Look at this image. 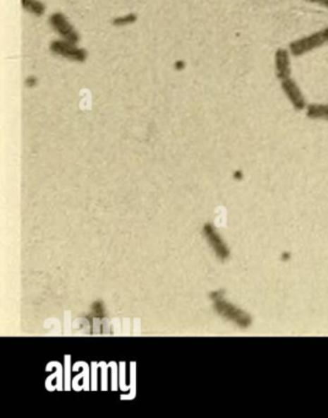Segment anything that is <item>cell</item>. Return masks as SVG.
Segmentation results:
<instances>
[{
	"label": "cell",
	"instance_id": "6da1fadb",
	"mask_svg": "<svg viewBox=\"0 0 328 418\" xmlns=\"http://www.w3.org/2000/svg\"><path fill=\"white\" fill-rule=\"evenodd\" d=\"M328 44V25L324 28H320L315 32L306 35L304 37L298 38L289 43L288 49L291 54L296 58H300L311 53V52L320 49Z\"/></svg>",
	"mask_w": 328,
	"mask_h": 418
},
{
	"label": "cell",
	"instance_id": "7a4b0ae2",
	"mask_svg": "<svg viewBox=\"0 0 328 418\" xmlns=\"http://www.w3.org/2000/svg\"><path fill=\"white\" fill-rule=\"evenodd\" d=\"M49 51L56 56L68 59L70 61L83 63L87 59V52L80 48L78 43L69 42L65 40H54L49 44Z\"/></svg>",
	"mask_w": 328,
	"mask_h": 418
},
{
	"label": "cell",
	"instance_id": "3957f363",
	"mask_svg": "<svg viewBox=\"0 0 328 418\" xmlns=\"http://www.w3.org/2000/svg\"><path fill=\"white\" fill-rule=\"evenodd\" d=\"M48 23L51 25V30L65 41L79 43L81 40L80 33L76 31L74 25L70 23V20L61 11H56L48 18Z\"/></svg>",
	"mask_w": 328,
	"mask_h": 418
},
{
	"label": "cell",
	"instance_id": "277c9868",
	"mask_svg": "<svg viewBox=\"0 0 328 418\" xmlns=\"http://www.w3.org/2000/svg\"><path fill=\"white\" fill-rule=\"evenodd\" d=\"M281 88H282L284 96L291 103V107L298 112L305 111L308 102H306L304 93L301 91L300 86L298 85L296 80L293 79L291 76L288 79L282 80L281 81Z\"/></svg>",
	"mask_w": 328,
	"mask_h": 418
},
{
	"label": "cell",
	"instance_id": "5b68a950",
	"mask_svg": "<svg viewBox=\"0 0 328 418\" xmlns=\"http://www.w3.org/2000/svg\"><path fill=\"white\" fill-rule=\"evenodd\" d=\"M291 56L288 48H278L274 53V74L279 81L291 76Z\"/></svg>",
	"mask_w": 328,
	"mask_h": 418
},
{
	"label": "cell",
	"instance_id": "8992f818",
	"mask_svg": "<svg viewBox=\"0 0 328 418\" xmlns=\"http://www.w3.org/2000/svg\"><path fill=\"white\" fill-rule=\"evenodd\" d=\"M305 116L311 121H328V103H308Z\"/></svg>",
	"mask_w": 328,
	"mask_h": 418
},
{
	"label": "cell",
	"instance_id": "52a82bcc",
	"mask_svg": "<svg viewBox=\"0 0 328 418\" xmlns=\"http://www.w3.org/2000/svg\"><path fill=\"white\" fill-rule=\"evenodd\" d=\"M21 6L28 14L35 16H42L46 13V5L43 4L41 0H21Z\"/></svg>",
	"mask_w": 328,
	"mask_h": 418
},
{
	"label": "cell",
	"instance_id": "ba28073f",
	"mask_svg": "<svg viewBox=\"0 0 328 418\" xmlns=\"http://www.w3.org/2000/svg\"><path fill=\"white\" fill-rule=\"evenodd\" d=\"M136 20H138V15L134 14V13H130V14H126L124 16H121V18H116V19L113 20V25L114 26H126V25L134 23Z\"/></svg>",
	"mask_w": 328,
	"mask_h": 418
},
{
	"label": "cell",
	"instance_id": "9c48e42d",
	"mask_svg": "<svg viewBox=\"0 0 328 418\" xmlns=\"http://www.w3.org/2000/svg\"><path fill=\"white\" fill-rule=\"evenodd\" d=\"M303 1H306L310 4L320 5V6L328 10V0H303Z\"/></svg>",
	"mask_w": 328,
	"mask_h": 418
}]
</instances>
